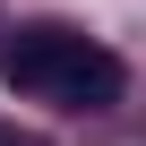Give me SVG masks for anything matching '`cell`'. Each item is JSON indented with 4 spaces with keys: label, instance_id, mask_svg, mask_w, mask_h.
<instances>
[{
    "label": "cell",
    "instance_id": "1",
    "mask_svg": "<svg viewBox=\"0 0 146 146\" xmlns=\"http://www.w3.org/2000/svg\"><path fill=\"white\" fill-rule=\"evenodd\" d=\"M0 86L9 95H43V103H69V112H103L120 103V60L103 43H86L78 26H17L0 43Z\"/></svg>",
    "mask_w": 146,
    "mask_h": 146
},
{
    "label": "cell",
    "instance_id": "2",
    "mask_svg": "<svg viewBox=\"0 0 146 146\" xmlns=\"http://www.w3.org/2000/svg\"><path fill=\"white\" fill-rule=\"evenodd\" d=\"M0 146H43V137H9V129H0Z\"/></svg>",
    "mask_w": 146,
    "mask_h": 146
}]
</instances>
